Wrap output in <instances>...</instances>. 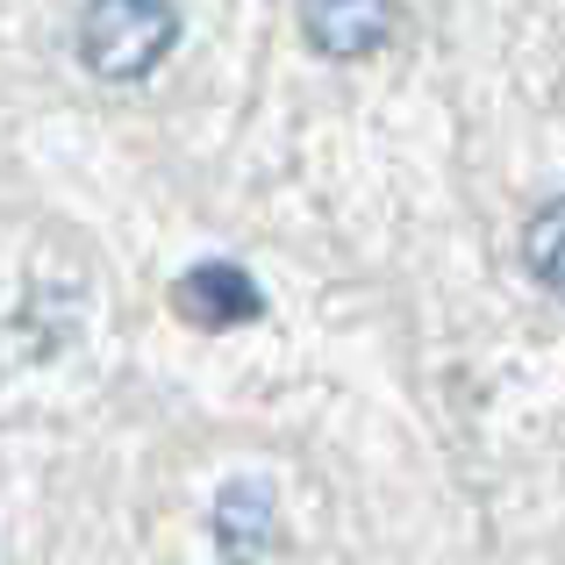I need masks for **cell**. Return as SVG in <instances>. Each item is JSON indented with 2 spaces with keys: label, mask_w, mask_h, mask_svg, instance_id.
<instances>
[{
  "label": "cell",
  "mask_w": 565,
  "mask_h": 565,
  "mask_svg": "<svg viewBox=\"0 0 565 565\" xmlns=\"http://www.w3.org/2000/svg\"><path fill=\"white\" fill-rule=\"evenodd\" d=\"M215 544L230 565H265L279 552V501L265 480H236L215 501Z\"/></svg>",
  "instance_id": "obj_3"
},
{
  "label": "cell",
  "mask_w": 565,
  "mask_h": 565,
  "mask_svg": "<svg viewBox=\"0 0 565 565\" xmlns=\"http://www.w3.org/2000/svg\"><path fill=\"white\" fill-rule=\"evenodd\" d=\"M523 258H530V273H537V287L565 301V201H544L537 215H530Z\"/></svg>",
  "instance_id": "obj_5"
},
{
  "label": "cell",
  "mask_w": 565,
  "mask_h": 565,
  "mask_svg": "<svg viewBox=\"0 0 565 565\" xmlns=\"http://www.w3.org/2000/svg\"><path fill=\"white\" fill-rule=\"evenodd\" d=\"M172 301H180V316L201 322V330H236V322L265 316V294L244 265H193L180 287H172Z\"/></svg>",
  "instance_id": "obj_4"
},
{
  "label": "cell",
  "mask_w": 565,
  "mask_h": 565,
  "mask_svg": "<svg viewBox=\"0 0 565 565\" xmlns=\"http://www.w3.org/2000/svg\"><path fill=\"white\" fill-rule=\"evenodd\" d=\"M180 43L172 0H86L79 14V57L100 79H143Z\"/></svg>",
  "instance_id": "obj_1"
},
{
  "label": "cell",
  "mask_w": 565,
  "mask_h": 565,
  "mask_svg": "<svg viewBox=\"0 0 565 565\" xmlns=\"http://www.w3.org/2000/svg\"><path fill=\"white\" fill-rule=\"evenodd\" d=\"M394 0H301V36L316 43L322 57H373L386 36H394Z\"/></svg>",
  "instance_id": "obj_2"
}]
</instances>
